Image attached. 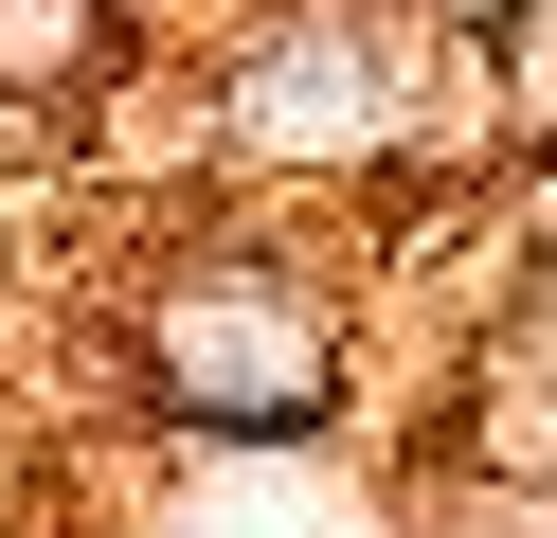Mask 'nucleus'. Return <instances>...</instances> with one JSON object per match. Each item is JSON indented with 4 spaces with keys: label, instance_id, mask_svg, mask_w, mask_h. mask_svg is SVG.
I'll list each match as a JSON object with an SVG mask.
<instances>
[{
    "label": "nucleus",
    "instance_id": "obj_1",
    "mask_svg": "<svg viewBox=\"0 0 557 538\" xmlns=\"http://www.w3.org/2000/svg\"><path fill=\"white\" fill-rule=\"evenodd\" d=\"M73 36H90V0H0V72H73Z\"/></svg>",
    "mask_w": 557,
    "mask_h": 538
}]
</instances>
